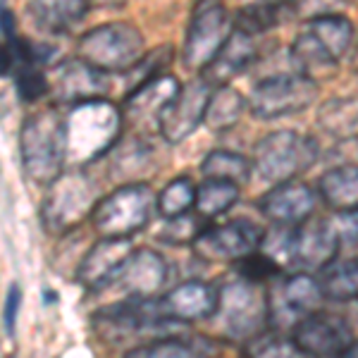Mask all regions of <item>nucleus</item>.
<instances>
[{"mask_svg":"<svg viewBox=\"0 0 358 358\" xmlns=\"http://www.w3.org/2000/svg\"><path fill=\"white\" fill-rule=\"evenodd\" d=\"M322 299L325 294H322L320 280L308 273L289 275L280 282L275 296H270V320L273 325H289L294 330L301 317L320 310Z\"/></svg>","mask_w":358,"mask_h":358,"instance_id":"11","label":"nucleus"},{"mask_svg":"<svg viewBox=\"0 0 358 358\" xmlns=\"http://www.w3.org/2000/svg\"><path fill=\"white\" fill-rule=\"evenodd\" d=\"M122 358H203L182 339H155L151 344L129 349Z\"/></svg>","mask_w":358,"mask_h":358,"instance_id":"34","label":"nucleus"},{"mask_svg":"<svg viewBox=\"0 0 358 358\" xmlns=\"http://www.w3.org/2000/svg\"><path fill=\"white\" fill-rule=\"evenodd\" d=\"M196 203V187L189 177H177L158 194V213L165 220L187 215L194 210Z\"/></svg>","mask_w":358,"mask_h":358,"instance_id":"33","label":"nucleus"},{"mask_svg":"<svg viewBox=\"0 0 358 358\" xmlns=\"http://www.w3.org/2000/svg\"><path fill=\"white\" fill-rule=\"evenodd\" d=\"M217 299L220 294L213 285L203 280H187L163 296H158V308L167 322L187 325V322L208 320L215 315Z\"/></svg>","mask_w":358,"mask_h":358,"instance_id":"15","label":"nucleus"},{"mask_svg":"<svg viewBox=\"0 0 358 358\" xmlns=\"http://www.w3.org/2000/svg\"><path fill=\"white\" fill-rule=\"evenodd\" d=\"M179 89H182V84L172 74H160L151 82L136 86L131 94H127L122 115L138 131L160 129V117L177 98Z\"/></svg>","mask_w":358,"mask_h":358,"instance_id":"14","label":"nucleus"},{"mask_svg":"<svg viewBox=\"0 0 358 358\" xmlns=\"http://www.w3.org/2000/svg\"><path fill=\"white\" fill-rule=\"evenodd\" d=\"M317 206V194L301 179L275 184L270 192H265L258 201V208L273 224L296 227L313 215Z\"/></svg>","mask_w":358,"mask_h":358,"instance_id":"17","label":"nucleus"},{"mask_svg":"<svg viewBox=\"0 0 358 358\" xmlns=\"http://www.w3.org/2000/svg\"><path fill=\"white\" fill-rule=\"evenodd\" d=\"M232 29L234 27L222 0H199L184 34V62L194 69H206L227 41Z\"/></svg>","mask_w":358,"mask_h":358,"instance_id":"9","label":"nucleus"},{"mask_svg":"<svg viewBox=\"0 0 358 358\" xmlns=\"http://www.w3.org/2000/svg\"><path fill=\"white\" fill-rule=\"evenodd\" d=\"M167 275L170 270L160 253L151 248H138V251H131L113 285H117L131 299H151L165 287Z\"/></svg>","mask_w":358,"mask_h":358,"instance_id":"20","label":"nucleus"},{"mask_svg":"<svg viewBox=\"0 0 358 358\" xmlns=\"http://www.w3.org/2000/svg\"><path fill=\"white\" fill-rule=\"evenodd\" d=\"M251 358H308V356L294 344V339L261 337L251 346Z\"/></svg>","mask_w":358,"mask_h":358,"instance_id":"37","label":"nucleus"},{"mask_svg":"<svg viewBox=\"0 0 358 358\" xmlns=\"http://www.w3.org/2000/svg\"><path fill=\"white\" fill-rule=\"evenodd\" d=\"M50 91H53V98L57 103L77 106V103L84 101L106 98V94L110 91V84H108V74L86 65L82 57H74V60H67L57 67Z\"/></svg>","mask_w":358,"mask_h":358,"instance_id":"19","label":"nucleus"},{"mask_svg":"<svg viewBox=\"0 0 358 358\" xmlns=\"http://www.w3.org/2000/svg\"><path fill=\"white\" fill-rule=\"evenodd\" d=\"M317 143L292 129H280L263 136L253 148V167L268 184L292 182L315 165Z\"/></svg>","mask_w":358,"mask_h":358,"instance_id":"6","label":"nucleus"},{"mask_svg":"<svg viewBox=\"0 0 358 358\" xmlns=\"http://www.w3.org/2000/svg\"><path fill=\"white\" fill-rule=\"evenodd\" d=\"M251 160L244 158L241 153L234 151H210L201 163V172L206 175V179H224V182H234V184H244L248 175H251Z\"/></svg>","mask_w":358,"mask_h":358,"instance_id":"31","label":"nucleus"},{"mask_svg":"<svg viewBox=\"0 0 358 358\" xmlns=\"http://www.w3.org/2000/svg\"><path fill=\"white\" fill-rule=\"evenodd\" d=\"M317 194L332 210L351 213L358 208V165H339L320 177Z\"/></svg>","mask_w":358,"mask_h":358,"instance_id":"23","label":"nucleus"},{"mask_svg":"<svg viewBox=\"0 0 358 358\" xmlns=\"http://www.w3.org/2000/svg\"><path fill=\"white\" fill-rule=\"evenodd\" d=\"M339 3H342V0H289L292 15L303 17L306 22L317 20V17H322V15L337 13Z\"/></svg>","mask_w":358,"mask_h":358,"instance_id":"38","label":"nucleus"},{"mask_svg":"<svg viewBox=\"0 0 358 358\" xmlns=\"http://www.w3.org/2000/svg\"><path fill=\"white\" fill-rule=\"evenodd\" d=\"M342 236H349L351 241H358V208L351 213H339V220L334 222Z\"/></svg>","mask_w":358,"mask_h":358,"instance_id":"41","label":"nucleus"},{"mask_svg":"<svg viewBox=\"0 0 358 358\" xmlns=\"http://www.w3.org/2000/svg\"><path fill=\"white\" fill-rule=\"evenodd\" d=\"M96 189L89 175L82 167L62 172L50 184L41 208V220L48 234H67L69 229L79 227L86 217H91L96 208Z\"/></svg>","mask_w":358,"mask_h":358,"instance_id":"7","label":"nucleus"},{"mask_svg":"<svg viewBox=\"0 0 358 358\" xmlns=\"http://www.w3.org/2000/svg\"><path fill=\"white\" fill-rule=\"evenodd\" d=\"M91 10V0H31L29 15L45 31L62 34L82 22Z\"/></svg>","mask_w":358,"mask_h":358,"instance_id":"24","label":"nucleus"},{"mask_svg":"<svg viewBox=\"0 0 358 358\" xmlns=\"http://www.w3.org/2000/svg\"><path fill=\"white\" fill-rule=\"evenodd\" d=\"M206 227H208L206 217H201L199 213H196V215L187 213V215L165 220V227H163V232H160V239L167 241V244H175V246L194 244L196 236L203 232Z\"/></svg>","mask_w":358,"mask_h":358,"instance_id":"35","label":"nucleus"},{"mask_svg":"<svg viewBox=\"0 0 358 358\" xmlns=\"http://www.w3.org/2000/svg\"><path fill=\"white\" fill-rule=\"evenodd\" d=\"M248 108V98H244L232 86H217L213 89L203 124L210 131H227L239 122Z\"/></svg>","mask_w":358,"mask_h":358,"instance_id":"27","label":"nucleus"},{"mask_svg":"<svg viewBox=\"0 0 358 358\" xmlns=\"http://www.w3.org/2000/svg\"><path fill=\"white\" fill-rule=\"evenodd\" d=\"M15 27H17L15 13L10 10L8 0H0V43H3V41H10V38H15V36H17Z\"/></svg>","mask_w":358,"mask_h":358,"instance_id":"40","label":"nucleus"},{"mask_svg":"<svg viewBox=\"0 0 358 358\" xmlns=\"http://www.w3.org/2000/svg\"><path fill=\"white\" fill-rule=\"evenodd\" d=\"M241 187L224 179H206L201 187H196V203L194 210L206 220H213L217 215H224L227 210L239 203Z\"/></svg>","mask_w":358,"mask_h":358,"instance_id":"28","label":"nucleus"},{"mask_svg":"<svg viewBox=\"0 0 358 358\" xmlns=\"http://www.w3.org/2000/svg\"><path fill=\"white\" fill-rule=\"evenodd\" d=\"M292 5L289 0H277V3H248L244 8H239V13L234 15V29L248 34V36H261L268 34L270 29L282 24L285 20H289Z\"/></svg>","mask_w":358,"mask_h":358,"instance_id":"26","label":"nucleus"},{"mask_svg":"<svg viewBox=\"0 0 358 358\" xmlns=\"http://www.w3.org/2000/svg\"><path fill=\"white\" fill-rule=\"evenodd\" d=\"M339 358H358V339L356 342H351L349 346H346V349L342 351V356Z\"/></svg>","mask_w":358,"mask_h":358,"instance_id":"42","label":"nucleus"},{"mask_svg":"<svg viewBox=\"0 0 358 358\" xmlns=\"http://www.w3.org/2000/svg\"><path fill=\"white\" fill-rule=\"evenodd\" d=\"M261 251L285 273L287 268H296V227L275 224L263 234Z\"/></svg>","mask_w":358,"mask_h":358,"instance_id":"32","label":"nucleus"},{"mask_svg":"<svg viewBox=\"0 0 358 358\" xmlns=\"http://www.w3.org/2000/svg\"><path fill=\"white\" fill-rule=\"evenodd\" d=\"M320 287L330 301H358V261H339L322 270Z\"/></svg>","mask_w":358,"mask_h":358,"instance_id":"30","label":"nucleus"},{"mask_svg":"<svg viewBox=\"0 0 358 358\" xmlns=\"http://www.w3.org/2000/svg\"><path fill=\"white\" fill-rule=\"evenodd\" d=\"M342 248V234L337 224L325 217H308L296 224V268L303 273H317L337 261Z\"/></svg>","mask_w":358,"mask_h":358,"instance_id":"16","label":"nucleus"},{"mask_svg":"<svg viewBox=\"0 0 358 358\" xmlns=\"http://www.w3.org/2000/svg\"><path fill=\"white\" fill-rule=\"evenodd\" d=\"M308 31L313 34L317 41L325 45L337 60L349 53L351 43H354V24H351L349 17H344L342 13L322 15V17H317V20H310Z\"/></svg>","mask_w":358,"mask_h":358,"instance_id":"29","label":"nucleus"},{"mask_svg":"<svg viewBox=\"0 0 358 358\" xmlns=\"http://www.w3.org/2000/svg\"><path fill=\"white\" fill-rule=\"evenodd\" d=\"M155 210L158 196L153 194V189L143 182H129L98 199L89 220L98 236L131 239L151 222Z\"/></svg>","mask_w":358,"mask_h":358,"instance_id":"4","label":"nucleus"},{"mask_svg":"<svg viewBox=\"0 0 358 358\" xmlns=\"http://www.w3.org/2000/svg\"><path fill=\"white\" fill-rule=\"evenodd\" d=\"M236 273H239V280L246 282H256V285H263V282L273 280V277H280L282 270L270 261L268 256L258 248V251L248 253L246 258L236 261Z\"/></svg>","mask_w":358,"mask_h":358,"instance_id":"36","label":"nucleus"},{"mask_svg":"<svg viewBox=\"0 0 358 358\" xmlns=\"http://www.w3.org/2000/svg\"><path fill=\"white\" fill-rule=\"evenodd\" d=\"M131 256V239H110L101 236L94 246L82 256L77 268V282L89 292H98L113 285L117 273L122 270L127 258Z\"/></svg>","mask_w":358,"mask_h":358,"instance_id":"18","label":"nucleus"},{"mask_svg":"<svg viewBox=\"0 0 358 358\" xmlns=\"http://www.w3.org/2000/svg\"><path fill=\"white\" fill-rule=\"evenodd\" d=\"M317 127L337 141H354L358 136V96L330 98L317 108Z\"/></svg>","mask_w":358,"mask_h":358,"instance_id":"25","label":"nucleus"},{"mask_svg":"<svg viewBox=\"0 0 358 358\" xmlns=\"http://www.w3.org/2000/svg\"><path fill=\"white\" fill-rule=\"evenodd\" d=\"M20 303H22V289L17 285L10 287L8 299H5V310H3V320H5V332L13 337L15 327H17V313H20Z\"/></svg>","mask_w":358,"mask_h":358,"instance_id":"39","label":"nucleus"},{"mask_svg":"<svg viewBox=\"0 0 358 358\" xmlns=\"http://www.w3.org/2000/svg\"><path fill=\"white\" fill-rule=\"evenodd\" d=\"M213 86L203 82V79H196L189 82L187 86L179 89L175 101L170 103V108L160 117V136L167 143H182L187 136H192L206 120L208 101H210Z\"/></svg>","mask_w":358,"mask_h":358,"instance_id":"12","label":"nucleus"},{"mask_svg":"<svg viewBox=\"0 0 358 358\" xmlns=\"http://www.w3.org/2000/svg\"><path fill=\"white\" fill-rule=\"evenodd\" d=\"M248 3H277V0H244V5Z\"/></svg>","mask_w":358,"mask_h":358,"instance_id":"43","label":"nucleus"},{"mask_svg":"<svg viewBox=\"0 0 358 358\" xmlns=\"http://www.w3.org/2000/svg\"><path fill=\"white\" fill-rule=\"evenodd\" d=\"M20 155L27 177L50 187L65 172L67 163L65 117L53 108L27 117L20 131Z\"/></svg>","mask_w":358,"mask_h":358,"instance_id":"2","label":"nucleus"},{"mask_svg":"<svg viewBox=\"0 0 358 358\" xmlns=\"http://www.w3.org/2000/svg\"><path fill=\"white\" fill-rule=\"evenodd\" d=\"M79 57L103 74H122L146 55L141 31L134 24L113 22L86 31L77 45Z\"/></svg>","mask_w":358,"mask_h":358,"instance_id":"5","label":"nucleus"},{"mask_svg":"<svg viewBox=\"0 0 358 358\" xmlns=\"http://www.w3.org/2000/svg\"><path fill=\"white\" fill-rule=\"evenodd\" d=\"M317 84L296 72L263 77L248 96V110L258 120H277L296 115L317 101Z\"/></svg>","mask_w":358,"mask_h":358,"instance_id":"8","label":"nucleus"},{"mask_svg":"<svg viewBox=\"0 0 358 358\" xmlns=\"http://www.w3.org/2000/svg\"><path fill=\"white\" fill-rule=\"evenodd\" d=\"M215 322L229 342L248 344L261 339L265 330L273 325L270 320V296L265 294L263 285L246 280H234L217 289Z\"/></svg>","mask_w":358,"mask_h":358,"instance_id":"3","label":"nucleus"},{"mask_svg":"<svg viewBox=\"0 0 358 358\" xmlns=\"http://www.w3.org/2000/svg\"><path fill=\"white\" fill-rule=\"evenodd\" d=\"M261 57V48L256 43V36L232 29L227 41L217 50V55L210 60V65L203 69V82H208L213 89L217 86H227L234 77L244 74L248 67H253Z\"/></svg>","mask_w":358,"mask_h":358,"instance_id":"21","label":"nucleus"},{"mask_svg":"<svg viewBox=\"0 0 358 358\" xmlns=\"http://www.w3.org/2000/svg\"><path fill=\"white\" fill-rule=\"evenodd\" d=\"M289 60L296 74L310 79L313 84L320 86L322 82L332 79L339 69V60L330 50L325 48L310 31H303L294 38L289 48Z\"/></svg>","mask_w":358,"mask_h":358,"instance_id":"22","label":"nucleus"},{"mask_svg":"<svg viewBox=\"0 0 358 358\" xmlns=\"http://www.w3.org/2000/svg\"><path fill=\"white\" fill-rule=\"evenodd\" d=\"M124 115L108 98L69 106L65 117L67 163L84 167L103 158L120 141Z\"/></svg>","mask_w":358,"mask_h":358,"instance_id":"1","label":"nucleus"},{"mask_svg":"<svg viewBox=\"0 0 358 358\" xmlns=\"http://www.w3.org/2000/svg\"><path fill=\"white\" fill-rule=\"evenodd\" d=\"M294 344L308 358H339L349 346L351 339L349 325L337 315L330 313H310L294 325Z\"/></svg>","mask_w":358,"mask_h":358,"instance_id":"13","label":"nucleus"},{"mask_svg":"<svg viewBox=\"0 0 358 358\" xmlns=\"http://www.w3.org/2000/svg\"><path fill=\"white\" fill-rule=\"evenodd\" d=\"M263 229L251 220H229L224 224H208L192 244L194 253L206 261H241L248 253L258 251Z\"/></svg>","mask_w":358,"mask_h":358,"instance_id":"10","label":"nucleus"}]
</instances>
